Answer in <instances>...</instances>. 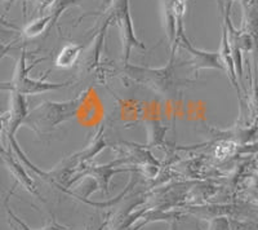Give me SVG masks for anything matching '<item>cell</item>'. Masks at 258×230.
<instances>
[{"instance_id":"8","label":"cell","mask_w":258,"mask_h":230,"mask_svg":"<svg viewBox=\"0 0 258 230\" xmlns=\"http://www.w3.org/2000/svg\"><path fill=\"white\" fill-rule=\"evenodd\" d=\"M177 3L178 0H163V12H164V27L169 43L172 45V53H176L177 40Z\"/></svg>"},{"instance_id":"9","label":"cell","mask_w":258,"mask_h":230,"mask_svg":"<svg viewBox=\"0 0 258 230\" xmlns=\"http://www.w3.org/2000/svg\"><path fill=\"white\" fill-rule=\"evenodd\" d=\"M245 33L249 34L254 43V49H253V54H254V61L257 65L258 61V11L254 6L246 7L243 8V27Z\"/></svg>"},{"instance_id":"13","label":"cell","mask_w":258,"mask_h":230,"mask_svg":"<svg viewBox=\"0 0 258 230\" xmlns=\"http://www.w3.org/2000/svg\"><path fill=\"white\" fill-rule=\"evenodd\" d=\"M54 2H56V0H38L39 12H41V11H44V9H47L48 7H52Z\"/></svg>"},{"instance_id":"1","label":"cell","mask_w":258,"mask_h":230,"mask_svg":"<svg viewBox=\"0 0 258 230\" xmlns=\"http://www.w3.org/2000/svg\"><path fill=\"white\" fill-rule=\"evenodd\" d=\"M84 93H79L77 97L63 102L45 101L27 114L25 123L34 128L39 135L50 133L62 123L74 118L82 106Z\"/></svg>"},{"instance_id":"12","label":"cell","mask_w":258,"mask_h":230,"mask_svg":"<svg viewBox=\"0 0 258 230\" xmlns=\"http://www.w3.org/2000/svg\"><path fill=\"white\" fill-rule=\"evenodd\" d=\"M208 230H232L231 218L227 216H218L209 220Z\"/></svg>"},{"instance_id":"17","label":"cell","mask_w":258,"mask_h":230,"mask_svg":"<svg viewBox=\"0 0 258 230\" xmlns=\"http://www.w3.org/2000/svg\"><path fill=\"white\" fill-rule=\"evenodd\" d=\"M232 230H238V229H235V227H232Z\"/></svg>"},{"instance_id":"2","label":"cell","mask_w":258,"mask_h":230,"mask_svg":"<svg viewBox=\"0 0 258 230\" xmlns=\"http://www.w3.org/2000/svg\"><path fill=\"white\" fill-rule=\"evenodd\" d=\"M107 12H109L107 16L111 18V22H116L120 31L121 41H123V61L125 65V64H129L131 50L133 48L146 49V45L135 34L129 0H112Z\"/></svg>"},{"instance_id":"14","label":"cell","mask_w":258,"mask_h":230,"mask_svg":"<svg viewBox=\"0 0 258 230\" xmlns=\"http://www.w3.org/2000/svg\"><path fill=\"white\" fill-rule=\"evenodd\" d=\"M240 3L243 8H246V7L254 6V0H240Z\"/></svg>"},{"instance_id":"10","label":"cell","mask_w":258,"mask_h":230,"mask_svg":"<svg viewBox=\"0 0 258 230\" xmlns=\"http://www.w3.org/2000/svg\"><path fill=\"white\" fill-rule=\"evenodd\" d=\"M83 48L84 47L82 44H75V43L66 44L59 50L58 56L56 57V61H54V65L61 69L73 68L82 54Z\"/></svg>"},{"instance_id":"6","label":"cell","mask_w":258,"mask_h":230,"mask_svg":"<svg viewBox=\"0 0 258 230\" xmlns=\"http://www.w3.org/2000/svg\"><path fill=\"white\" fill-rule=\"evenodd\" d=\"M126 159H119L116 162H112L110 164L106 165H92L88 168H84L83 171L78 172L75 176L66 184V186H71L75 181H78L82 177H92L96 183V186H98L102 193H109V183L111 180V177L116 174H120V172H126V171H133V169L137 168H115V165H119L121 163H125Z\"/></svg>"},{"instance_id":"3","label":"cell","mask_w":258,"mask_h":230,"mask_svg":"<svg viewBox=\"0 0 258 230\" xmlns=\"http://www.w3.org/2000/svg\"><path fill=\"white\" fill-rule=\"evenodd\" d=\"M174 54H170L169 64L161 69H146L140 66H133L125 64L124 73L126 77L138 83H145L156 92L163 95L172 93L174 88V73H173Z\"/></svg>"},{"instance_id":"5","label":"cell","mask_w":258,"mask_h":230,"mask_svg":"<svg viewBox=\"0 0 258 230\" xmlns=\"http://www.w3.org/2000/svg\"><path fill=\"white\" fill-rule=\"evenodd\" d=\"M178 44L182 48H185L188 53L192 56V64L194 71L197 74L198 71L202 70V69H216V70H222L226 71V65L223 62L222 56H221L220 52H207V50L198 49V48L194 47L190 43L187 38H186L185 33L179 34L178 39H177V47Z\"/></svg>"},{"instance_id":"16","label":"cell","mask_w":258,"mask_h":230,"mask_svg":"<svg viewBox=\"0 0 258 230\" xmlns=\"http://www.w3.org/2000/svg\"><path fill=\"white\" fill-rule=\"evenodd\" d=\"M169 230H178V220H174V221H172Z\"/></svg>"},{"instance_id":"11","label":"cell","mask_w":258,"mask_h":230,"mask_svg":"<svg viewBox=\"0 0 258 230\" xmlns=\"http://www.w3.org/2000/svg\"><path fill=\"white\" fill-rule=\"evenodd\" d=\"M50 24H52V16L50 15L36 18L35 21H32L29 25H26V27L24 29V35L26 38H35V36L40 35L41 33H44V30Z\"/></svg>"},{"instance_id":"7","label":"cell","mask_w":258,"mask_h":230,"mask_svg":"<svg viewBox=\"0 0 258 230\" xmlns=\"http://www.w3.org/2000/svg\"><path fill=\"white\" fill-rule=\"evenodd\" d=\"M188 212L198 216L199 218L211 220L218 216H249V208L235 204H225V206H208V207H190Z\"/></svg>"},{"instance_id":"15","label":"cell","mask_w":258,"mask_h":230,"mask_svg":"<svg viewBox=\"0 0 258 230\" xmlns=\"http://www.w3.org/2000/svg\"><path fill=\"white\" fill-rule=\"evenodd\" d=\"M9 49H11V47H9V45H4L0 43V53H4V54L8 53Z\"/></svg>"},{"instance_id":"4","label":"cell","mask_w":258,"mask_h":230,"mask_svg":"<svg viewBox=\"0 0 258 230\" xmlns=\"http://www.w3.org/2000/svg\"><path fill=\"white\" fill-rule=\"evenodd\" d=\"M41 60H38L34 62L30 68L25 66V53L21 57L20 62H18L17 71H16V77L13 80V87L20 95H38V93H43V92H49V91H56V89H61L68 87L71 83V80L64 83H47L43 79L40 80H34L30 79L27 77V73L31 70L35 64H38Z\"/></svg>"}]
</instances>
